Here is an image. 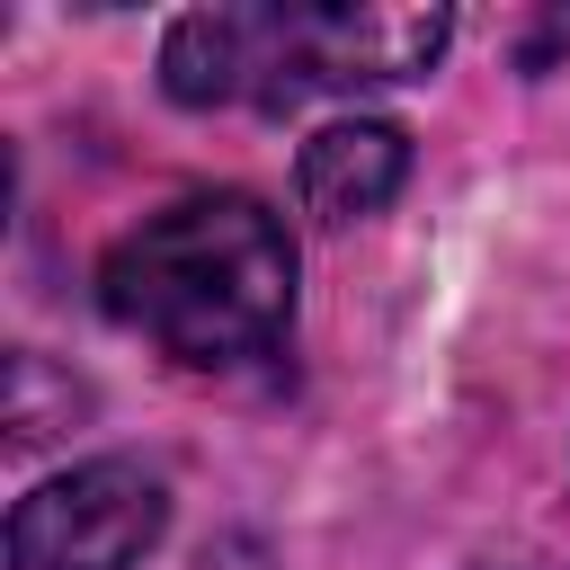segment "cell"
<instances>
[{"mask_svg":"<svg viewBox=\"0 0 570 570\" xmlns=\"http://www.w3.org/2000/svg\"><path fill=\"white\" fill-rule=\"evenodd\" d=\"M98 312L187 374H240L294 338V232L249 187H196L98 258Z\"/></svg>","mask_w":570,"mask_h":570,"instance_id":"cell-1","label":"cell"},{"mask_svg":"<svg viewBox=\"0 0 570 570\" xmlns=\"http://www.w3.org/2000/svg\"><path fill=\"white\" fill-rule=\"evenodd\" d=\"M454 45V9H187L160 36V89L178 107H312L347 89L428 80Z\"/></svg>","mask_w":570,"mask_h":570,"instance_id":"cell-2","label":"cell"},{"mask_svg":"<svg viewBox=\"0 0 570 570\" xmlns=\"http://www.w3.org/2000/svg\"><path fill=\"white\" fill-rule=\"evenodd\" d=\"M169 534V481L134 454H89L9 508V570H134Z\"/></svg>","mask_w":570,"mask_h":570,"instance_id":"cell-3","label":"cell"},{"mask_svg":"<svg viewBox=\"0 0 570 570\" xmlns=\"http://www.w3.org/2000/svg\"><path fill=\"white\" fill-rule=\"evenodd\" d=\"M294 187H303V214H321L330 232L347 223H374L401 187H410V134L392 116H338L303 142L294 160Z\"/></svg>","mask_w":570,"mask_h":570,"instance_id":"cell-4","label":"cell"},{"mask_svg":"<svg viewBox=\"0 0 570 570\" xmlns=\"http://www.w3.org/2000/svg\"><path fill=\"white\" fill-rule=\"evenodd\" d=\"M71 410H80L71 374H53L36 347H18V356H9V445H18V454H36L45 436H62V428H71Z\"/></svg>","mask_w":570,"mask_h":570,"instance_id":"cell-5","label":"cell"}]
</instances>
